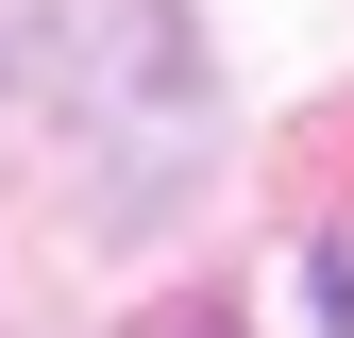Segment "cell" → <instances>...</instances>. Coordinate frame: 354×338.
<instances>
[{"mask_svg": "<svg viewBox=\"0 0 354 338\" xmlns=\"http://www.w3.org/2000/svg\"><path fill=\"white\" fill-rule=\"evenodd\" d=\"M304 287H321V338H354V237H321V271H304Z\"/></svg>", "mask_w": 354, "mask_h": 338, "instance_id": "1", "label": "cell"}, {"mask_svg": "<svg viewBox=\"0 0 354 338\" xmlns=\"http://www.w3.org/2000/svg\"><path fill=\"white\" fill-rule=\"evenodd\" d=\"M136 338H236V321H219V305H152Z\"/></svg>", "mask_w": 354, "mask_h": 338, "instance_id": "2", "label": "cell"}]
</instances>
